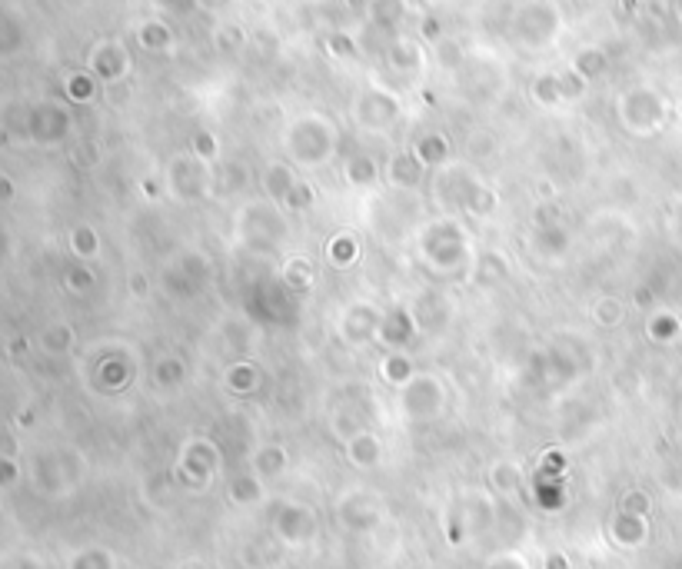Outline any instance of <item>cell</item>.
<instances>
[{"mask_svg": "<svg viewBox=\"0 0 682 569\" xmlns=\"http://www.w3.org/2000/svg\"><path fill=\"white\" fill-rule=\"evenodd\" d=\"M356 257H360V243H356L353 233H337L330 243H327V260L333 263V267H353Z\"/></svg>", "mask_w": 682, "mask_h": 569, "instance_id": "cell-28", "label": "cell"}, {"mask_svg": "<svg viewBox=\"0 0 682 569\" xmlns=\"http://www.w3.org/2000/svg\"><path fill=\"white\" fill-rule=\"evenodd\" d=\"M413 154L423 160V167H443L446 160H450V144H446L440 134H430V137H423L420 144H416Z\"/></svg>", "mask_w": 682, "mask_h": 569, "instance_id": "cell-30", "label": "cell"}, {"mask_svg": "<svg viewBox=\"0 0 682 569\" xmlns=\"http://www.w3.org/2000/svg\"><path fill=\"white\" fill-rule=\"evenodd\" d=\"M297 174L290 170V164H270L263 170V190H267V200H273L277 207H287L290 193L297 190Z\"/></svg>", "mask_w": 682, "mask_h": 569, "instance_id": "cell-20", "label": "cell"}, {"mask_svg": "<svg viewBox=\"0 0 682 569\" xmlns=\"http://www.w3.org/2000/svg\"><path fill=\"white\" fill-rule=\"evenodd\" d=\"M423 160L413 154V150H403V154H396L390 160V167H386V184H390L396 193H413L416 187L423 184Z\"/></svg>", "mask_w": 682, "mask_h": 569, "instance_id": "cell-12", "label": "cell"}, {"mask_svg": "<svg viewBox=\"0 0 682 569\" xmlns=\"http://www.w3.org/2000/svg\"><path fill=\"white\" fill-rule=\"evenodd\" d=\"M40 347H44V353H50V357H60V353H67L74 347V330H70L67 323H54V327L44 330Z\"/></svg>", "mask_w": 682, "mask_h": 569, "instance_id": "cell-31", "label": "cell"}, {"mask_svg": "<svg viewBox=\"0 0 682 569\" xmlns=\"http://www.w3.org/2000/svg\"><path fill=\"white\" fill-rule=\"evenodd\" d=\"M287 230L283 223V207H277L273 200H257L247 203L240 213V240L250 250H273Z\"/></svg>", "mask_w": 682, "mask_h": 569, "instance_id": "cell-5", "label": "cell"}, {"mask_svg": "<svg viewBox=\"0 0 682 569\" xmlns=\"http://www.w3.org/2000/svg\"><path fill=\"white\" fill-rule=\"evenodd\" d=\"M90 67L97 70V77H104V80H117V77H124V70H127V54L120 50V44H97L94 50V57H90Z\"/></svg>", "mask_w": 682, "mask_h": 569, "instance_id": "cell-22", "label": "cell"}, {"mask_svg": "<svg viewBox=\"0 0 682 569\" xmlns=\"http://www.w3.org/2000/svg\"><path fill=\"white\" fill-rule=\"evenodd\" d=\"M626 317V310H623V303H619L616 297H603L593 307V320L599 323V327H619Z\"/></svg>", "mask_w": 682, "mask_h": 569, "instance_id": "cell-33", "label": "cell"}, {"mask_svg": "<svg viewBox=\"0 0 682 569\" xmlns=\"http://www.w3.org/2000/svg\"><path fill=\"white\" fill-rule=\"evenodd\" d=\"M646 536H649L646 516L619 510L613 520H609V540H613L616 546H623V550H636V546H643Z\"/></svg>", "mask_w": 682, "mask_h": 569, "instance_id": "cell-19", "label": "cell"}, {"mask_svg": "<svg viewBox=\"0 0 682 569\" xmlns=\"http://www.w3.org/2000/svg\"><path fill=\"white\" fill-rule=\"evenodd\" d=\"M446 386L433 373H416V377L400 386V413L406 423H433L446 413Z\"/></svg>", "mask_w": 682, "mask_h": 569, "instance_id": "cell-4", "label": "cell"}, {"mask_svg": "<svg viewBox=\"0 0 682 569\" xmlns=\"http://www.w3.org/2000/svg\"><path fill=\"white\" fill-rule=\"evenodd\" d=\"M130 287H134V297H147L150 283H147L144 273H134V277H130Z\"/></svg>", "mask_w": 682, "mask_h": 569, "instance_id": "cell-45", "label": "cell"}, {"mask_svg": "<svg viewBox=\"0 0 682 569\" xmlns=\"http://www.w3.org/2000/svg\"><path fill=\"white\" fill-rule=\"evenodd\" d=\"M483 569H533L529 566V560L523 553H516V550H500V553H493L490 560H486Z\"/></svg>", "mask_w": 682, "mask_h": 569, "instance_id": "cell-35", "label": "cell"}, {"mask_svg": "<svg viewBox=\"0 0 682 569\" xmlns=\"http://www.w3.org/2000/svg\"><path fill=\"white\" fill-rule=\"evenodd\" d=\"M433 200L446 210H466L476 213V217H490L496 210V193L460 164L440 167V174L433 180Z\"/></svg>", "mask_w": 682, "mask_h": 569, "instance_id": "cell-1", "label": "cell"}, {"mask_svg": "<svg viewBox=\"0 0 682 569\" xmlns=\"http://www.w3.org/2000/svg\"><path fill=\"white\" fill-rule=\"evenodd\" d=\"M317 280V267L307 257H290V263L283 267V287L293 293H307Z\"/></svg>", "mask_w": 682, "mask_h": 569, "instance_id": "cell-26", "label": "cell"}, {"mask_svg": "<svg viewBox=\"0 0 682 569\" xmlns=\"http://www.w3.org/2000/svg\"><path fill=\"white\" fill-rule=\"evenodd\" d=\"M619 510H623V513H636V516H646L649 513V496L643 490H629V493H623V503H619Z\"/></svg>", "mask_w": 682, "mask_h": 569, "instance_id": "cell-38", "label": "cell"}, {"mask_svg": "<svg viewBox=\"0 0 682 569\" xmlns=\"http://www.w3.org/2000/svg\"><path fill=\"white\" fill-rule=\"evenodd\" d=\"M416 333H420V327H416L410 310H390V313H383L376 340L386 343V347H393V350H403L406 343H413Z\"/></svg>", "mask_w": 682, "mask_h": 569, "instance_id": "cell-16", "label": "cell"}, {"mask_svg": "<svg viewBox=\"0 0 682 569\" xmlns=\"http://www.w3.org/2000/svg\"><path fill=\"white\" fill-rule=\"evenodd\" d=\"M183 377H187V367H183L180 360H164V363H157V370H154V383L157 386H164V390H173V386H180Z\"/></svg>", "mask_w": 682, "mask_h": 569, "instance_id": "cell-34", "label": "cell"}, {"mask_svg": "<svg viewBox=\"0 0 682 569\" xmlns=\"http://www.w3.org/2000/svg\"><path fill=\"white\" fill-rule=\"evenodd\" d=\"M220 470V450L217 443L207 440V436H193V440L183 443V450L177 456V476L183 486L190 490H207L213 483V476Z\"/></svg>", "mask_w": 682, "mask_h": 569, "instance_id": "cell-6", "label": "cell"}, {"mask_svg": "<svg viewBox=\"0 0 682 569\" xmlns=\"http://www.w3.org/2000/svg\"><path fill=\"white\" fill-rule=\"evenodd\" d=\"M67 283H70V290L87 293L90 287H94V273H90L87 267H77V270H70V273H67Z\"/></svg>", "mask_w": 682, "mask_h": 569, "instance_id": "cell-39", "label": "cell"}, {"mask_svg": "<svg viewBox=\"0 0 682 569\" xmlns=\"http://www.w3.org/2000/svg\"><path fill=\"white\" fill-rule=\"evenodd\" d=\"M213 150H217V140L207 137V134H200V137H197V150H193V154H197L200 160H210V157H213Z\"/></svg>", "mask_w": 682, "mask_h": 569, "instance_id": "cell-43", "label": "cell"}, {"mask_svg": "<svg viewBox=\"0 0 682 569\" xmlns=\"http://www.w3.org/2000/svg\"><path fill=\"white\" fill-rule=\"evenodd\" d=\"M67 94L74 97V100H87L90 94H94V84H90L84 74H77V77L67 80Z\"/></svg>", "mask_w": 682, "mask_h": 569, "instance_id": "cell-41", "label": "cell"}, {"mask_svg": "<svg viewBox=\"0 0 682 569\" xmlns=\"http://www.w3.org/2000/svg\"><path fill=\"white\" fill-rule=\"evenodd\" d=\"M0 456H10V460L17 456V440L7 430H0Z\"/></svg>", "mask_w": 682, "mask_h": 569, "instance_id": "cell-44", "label": "cell"}, {"mask_svg": "<svg viewBox=\"0 0 682 569\" xmlns=\"http://www.w3.org/2000/svg\"><path fill=\"white\" fill-rule=\"evenodd\" d=\"M253 383H257V373H253L250 363H240V367H233L230 370V386L237 393H250L253 390Z\"/></svg>", "mask_w": 682, "mask_h": 569, "instance_id": "cell-37", "label": "cell"}, {"mask_svg": "<svg viewBox=\"0 0 682 569\" xmlns=\"http://www.w3.org/2000/svg\"><path fill=\"white\" fill-rule=\"evenodd\" d=\"M543 569H569V560L563 553H549L546 556V563H543Z\"/></svg>", "mask_w": 682, "mask_h": 569, "instance_id": "cell-46", "label": "cell"}, {"mask_svg": "<svg viewBox=\"0 0 682 569\" xmlns=\"http://www.w3.org/2000/svg\"><path fill=\"white\" fill-rule=\"evenodd\" d=\"M267 480H260L257 473H240L230 480V503L243 506V510H250V506L263 503V496H267Z\"/></svg>", "mask_w": 682, "mask_h": 569, "instance_id": "cell-23", "label": "cell"}, {"mask_svg": "<svg viewBox=\"0 0 682 569\" xmlns=\"http://www.w3.org/2000/svg\"><path fill=\"white\" fill-rule=\"evenodd\" d=\"M380 320H383V313L370 307V303H353V307H346L340 317V337L346 343H353V347L373 343L376 333H380Z\"/></svg>", "mask_w": 682, "mask_h": 569, "instance_id": "cell-11", "label": "cell"}, {"mask_svg": "<svg viewBox=\"0 0 682 569\" xmlns=\"http://www.w3.org/2000/svg\"><path fill=\"white\" fill-rule=\"evenodd\" d=\"M30 476H34V486L40 493L50 496H64L80 483V456L54 450V453H40L34 456V466H30Z\"/></svg>", "mask_w": 682, "mask_h": 569, "instance_id": "cell-7", "label": "cell"}, {"mask_svg": "<svg viewBox=\"0 0 682 569\" xmlns=\"http://www.w3.org/2000/svg\"><path fill=\"white\" fill-rule=\"evenodd\" d=\"M287 466H290V453L283 450L280 443H267L253 453V473H257L260 480H277V476L287 473Z\"/></svg>", "mask_w": 682, "mask_h": 569, "instance_id": "cell-21", "label": "cell"}, {"mask_svg": "<svg viewBox=\"0 0 682 569\" xmlns=\"http://www.w3.org/2000/svg\"><path fill=\"white\" fill-rule=\"evenodd\" d=\"M463 533H486L496 523V503L490 500V493H470L460 510Z\"/></svg>", "mask_w": 682, "mask_h": 569, "instance_id": "cell-18", "label": "cell"}, {"mask_svg": "<svg viewBox=\"0 0 682 569\" xmlns=\"http://www.w3.org/2000/svg\"><path fill=\"white\" fill-rule=\"evenodd\" d=\"M17 476H20V466L10 460V456H0V490H4V486H14Z\"/></svg>", "mask_w": 682, "mask_h": 569, "instance_id": "cell-42", "label": "cell"}, {"mask_svg": "<svg viewBox=\"0 0 682 569\" xmlns=\"http://www.w3.org/2000/svg\"><path fill=\"white\" fill-rule=\"evenodd\" d=\"M490 486L500 496H516L519 490L526 486V473L523 466L513 463V460H500L490 466Z\"/></svg>", "mask_w": 682, "mask_h": 569, "instance_id": "cell-24", "label": "cell"}, {"mask_svg": "<svg viewBox=\"0 0 682 569\" xmlns=\"http://www.w3.org/2000/svg\"><path fill=\"white\" fill-rule=\"evenodd\" d=\"M343 174H346V184L350 187H373L376 180H380V167H376L366 154H353L343 164Z\"/></svg>", "mask_w": 682, "mask_h": 569, "instance_id": "cell-27", "label": "cell"}, {"mask_svg": "<svg viewBox=\"0 0 682 569\" xmlns=\"http://www.w3.org/2000/svg\"><path fill=\"white\" fill-rule=\"evenodd\" d=\"M70 250L77 253V260L97 257V250H100L97 230H94V227H74V233H70Z\"/></svg>", "mask_w": 682, "mask_h": 569, "instance_id": "cell-32", "label": "cell"}, {"mask_svg": "<svg viewBox=\"0 0 682 569\" xmlns=\"http://www.w3.org/2000/svg\"><path fill=\"white\" fill-rule=\"evenodd\" d=\"M287 207H290V210H307V207H313V190H310L307 184H303V180L297 184V190L290 193Z\"/></svg>", "mask_w": 682, "mask_h": 569, "instance_id": "cell-40", "label": "cell"}, {"mask_svg": "<svg viewBox=\"0 0 682 569\" xmlns=\"http://www.w3.org/2000/svg\"><path fill=\"white\" fill-rule=\"evenodd\" d=\"M649 333H653V340H673L679 333V323L669 317V313H656V317L649 320Z\"/></svg>", "mask_w": 682, "mask_h": 569, "instance_id": "cell-36", "label": "cell"}, {"mask_svg": "<svg viewBox=\"0 0 682 569\" xmlns=\"http://www.w3.org/2000/svg\"><path fill=\"white\" fill-rule=\"evenodd\" d=\"M420 253L433 270L450 273L456 267H463V263H470L473 250H470V237H466V230L460 223L443 217V220L426 223L420 230Z\"/></svg>", "mask_w": 682, "mask_h": 569, "instance_id": "cell-2", "label": "cell"}, {"mask_svg": "<svg viewBox=\"0 0 682 569\" xmlns=\"http://www.w3.org/2000/svg\"><path fill=\"white\" fill-rule=\"evenodd\" d=\"M287 150L293 164L300 167H323L330 164L337 154V130L327 117H303L290 127L287 134Z\"/></svg>", "mask_w": 682, "mask_h": 569, "instance_id": "cell-3", "label": "cell"}, {"mask_svg": "<svg viewBox=\"0 0 682 569\" xmlns=\"http://www.w3.org/2000/svg\"><path fill=\"white\" fill-rule=\"evenodd\" d=\"M207 280H210V263L200 253H180L164 270V290L173 293V297H197L207 287Z\"/></svg>", "mask_w": 682, "mask_h": 569, "instance_id": "cell-9", "label": "cell"}, {"mask_svg": "<svg viewBox=\"0 0 682 569\" xmlns=\"http://www.w3.org/2000/svg\"><path fill=\"white\" fill-rule=\"evenodd\" d=\"M14 569H44V566H40L37 560H30V556H24V560L14 563Z\"/></svg>", "mask_w": 682, "mask_h": 569, "instance_id": "cell-47", "label": "cell"}, {"mask_svg": "<svg viewBox=\"0 0 682 569\" xmlns=\"http://www.w3.org/2000/svg\"><path fill=\"white\" fill-rule=\"evenodd\" d=\"M273 533L287 546H310L320 533V520L307 503H283L273 513Z\"/></svg>", "mask_w": 682, "mask_h": 569, "instance_id": "cell-8", "label": "cell"}, {"mask_svg": "<svg viewBox=\"0 0 682 569\" xmlns=\"http://www.w3.org/2000/svg\"><path fill=\"white\" fill-rule=\"evenodd\" d=\"M343 453H346V463L356 466V470H373V466H380V460H383V443L373 430H360V433L346 436Z\"/></svg>", "mask_w": 682, "mask_h": 569, "instance_id": "cell-14", "label": "cell"}, {"mask_svg": "<svg viewBox=\"0 0 682 569\" xmlns=\"http://www.w3.org/2000/svg\"><path fill=\"white\" fill-rule=\"evenodd\" d=\"M526 247L533 250V257L553 263V260H559L566 253L569 237H566L563 227H556V223H536V227L529 230V237H526Z\"/></svg>", "mask_w": 682, "mask_h": 569, "instance_id": "cell-13", "label": "cell"}, {"mask_svg": "<svg viewBox=\"0 0 682 569\" xmlns=\"http://www.w3.org/2000/svg\"><path fill=\"white\" fill-rule=\"evenodd\" d=\"M67 127H70V120L60 107L44 104L30 114V137H34L37 144H57V140L67 134Z\"/></svg>", "mask_w": 682, "mask_h": 569, "instance_id": "cell-17", "label": "cell"}, {"mask_svg": "<svg viewBox=\"0 0 682 569\" xmlns=\"http://www.w3.org/2000/svg\"><path fill=\"white\" fill-rule=\"evenodd\" d=\"M410 313H413L416 327H420L423 333H440V330L450 327L453 307L443 293H423L420 303H416V310H410Z\"/></svg>", "mask_w": 682, "mask_h": 569, "instance_id": "cell-15", "label": "cell"}, {"mask_svg": "<svg viewBox=\"0 0 682 569\" xmlns=\"http://www.w3.org/2000/svg\"><path fill=\"white\" fill-rule=\"evenodd\" d=\"M337 516H340V523L350 533H370V530H376V526H380L383 510H380V503H376V496L356 490V493L340 496Z\"/></svg>", "mask_w": 682, "mask_h": 569, "instance_id": "cell-10", "label": "cell"}, {"mask_svg": "<svg viewBox=\"0 0 682 569\" xmlns=\"http://www.w3.org/2000/svg\"><path fill=\"white\" fill-rule=\"evenodd\" d=\"M0 197H14V187L7 184V177H0Z\"/></svg>", "mask_w": 682, "mask_h": 569, "instance_id": "cell-48", "label": "cell"}, {"mask_svg": "<svg viewBox=\"0 0 682 569\" xmlns=\"http://www.w3.org/2000/svg\"><path fill=\"white\" fill-rule=\"evenodd\" d=\"M67 569H117V563L107 546H84L67 560Z\"/></svg>", "mask_w": 682, "mask_h": 569, "instance_id": "cell-29", "label": "cell"}, {"mask_svg": "<svg viewBox=\"0 0 682 569\" xmlns=\"http://www.w3.org/2000/svg\"><path fill=\"white\" fill-rule=\"evenodd\" d=\"M380 370H383V380L390 383V386H396V390H400V386H406V383L416 377V373H420L403 350H390V353H386L383 363H380Z\"/></svg>", "mask_w": 682, "mask_h": 569, "instance_id": "cell-25", "label": "cell"}]
</instances>
